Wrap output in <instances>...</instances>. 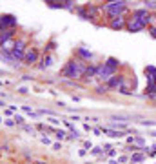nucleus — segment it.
Instances as JSON below:
<instances>
[{"mask_svg": "<svg viewBox=\"0 0 156 164\" xmlns=\"http://www.w3.org/2000/svg\"><path fill=\"white\" fill-rule=\"evenodd\" d=\"M0 95H4V93H0Z\"/></svg>", "mask_w": 156, "mask_h": 164, "instance_id": "obj_42", "label": "nucleus"}, {"mask_svg": "<svg viewBox=\"0 0 156 164\" xmlns=\"http://www.w3.org/2000/svg\"><path fill=\"white\" fill-rule=\"evenodd\" d=\"M17 91H18V93H24V95H26V93H27V91H29V89H27V87H18V89H17Z\"/></svg>", "mask_w": 156, "mask_h": 164, "instance_id": "obj_30", "label": "nucleus"}, {"mask_svg": "<svg viewBox=\"0 0 156 164\" xmlns=\"http://www.w3.org/2000/svg\"><path fill=\"white\" fill-rule=\"evenodd\" d=\"M49 122H51V124H54V126H58V124H60V120L54 119V117H51V119H49Z\"/></svg>", "mask_w": 156, "mask_h": 164, "instance_id": "obj_29", "label": "nucleus"}, {"mask_svg": "<svg viewBox=\"0 0 156 164\" xmlns=\"http://www.w3.org/2000/svg\"><path fill=\"white\" fill-rule=\"evenodd\" d=\"M53 148H54V150H62V144H58V142H54V144H53Z\"/></svg>", "mask_w": 156, "mask_h": 164, "instance_id": "obj_33", "label": "nucleus"}, {"mask_svg": "<svg viewBox=\"0 0 156 164\" xmlns=\"http://www.w3.org/2000/svg\"><path fill=\"white\" fill-rule=\"evenodd\" d=\"M13 35H15V29H4V31H0V46L11 42Z\"/></svg>", "mask_w": 156, "mask_h": 164, "instance_id": "obj_8", "label": "nucleus"}, {"mask_svg": "<svg viewBox=\"0 0 156 164\" xmlns=\"http://www.w3.org/2000/svg\"><path fill=\"white\" fill-rule=\"evenodd\" d=\"M107 155H109V157H115V155H116V150H111V148H109V150H107Z\"/></svg>", "mask_w": 156, "mask_h": 164, "instance_id": "obj_32", "label": "nucleus"}, {"mask_svg": "<svg viewBox=\"0 0 156 164\" xmlns=\"http://www.w3.org/2000/svg\"><path fill=\"white\" fill-rule=\"evenodd\" d=\"M78 55H80V57L83 58V62H85V60H91V58H93V53H91V51H87V49H83V47H78Z\"/></svg>", "mask_w": 156, "mask_h": 164, "instance_id": "obj_12", "label": "nucleus"}, {"mask_svg": "<svg viewBox=\"0 0 156 164\" xmlns=\"http://www.w3.org/2000/svg\"><path fill=\"white\" fill-rule=\"evenodd\" d=\"M151 24H153V26H156V15H153V17H151Z\"/></svg>", "mask_w": 156, "mask_h": 164, "instance_id": "obj_35", "label": "nucleus"}, {"mask_svg": "<svg viewBox=\"0 0 156 164\" xmlns=\"http://www.w3.org/2000/svg\"><path fill=\"white\" fill-rule=\"evenodd\" d=\"M102 152H104V148H98V146H96V148L93 150V153H94V155H100Z\"/></svg>", "mask_w": 156, "mask_h": 164, "instance_id": "obj_28", "label": "nucleus"}, {"mask_svg": "<svg viewBox=\"0 0 156 164\" xmlns=\"http://www.w3.org/2000/svg\"><path fill=\"white\" fill-rule=\"evenodd\" d=\"M102 133H107V135L113 137V139H120V137H124V131L113 130V128H102Z\"/></svg>", "mask_w": 156, "mask_h": 164, "instance_id": "obj_11", "label": "nucleus"}, {"mask_svg": "<svg viewBox=\"0 0 156 164\" xmlns=\"http://www.w3.org/2000/svg\"><path fill=\"white\" fill-rule=\"evenodd\" d=\"M47 4H49L51 7H65V6H64V2H47Z\"/></svg>", "mask_w": 156, "mask_h": 164, "instance_id": "obj_23", "label": "nucleus"}, {"mask_svg": "<svg viewBox=\"0 0 156 164\" xmlns=\"http://www.w3.org/2000/svg\"><path fill=\"white\" fill-rule=\"evenodd\" d=\"M125 7H127V2L118 0V2H107L104 7H102V11L113 20V18H116V17H122V15H124Z\"/></svg>", "mask_w": 156, "mask_h": 164, "instance_id": "obj_3", "label": "nucleus"}, {"mask_svg": "<svg viewBox=\"0 0 156 164\" xmlns=\"http://www.w3.org/2000/svg\"><path fill=\"white\" fill-rule=\"evenodd\" d=\"M142 126H156V120H142Z\"/></svg>", "mask_w": 156, "mask_h": 164, "instance_id": "obj_25", "label": "nucleus"}, {"mask_svg": "<svg viewBox=\"0 0 156 164\" xmlns=\"http://www.w3.org/2000/svg\"><path fill=\"white\" fill-rule=\"evenodd\" d=\"M100 7H96V6H89L87 7V18H93V20H96L98 17H100Z\"/></svg>", "mask_w": 156, "mask_h": 164, "instance_id": "obj_10", "label": "nucleus"}, {"mask_svg": "<svg viewBox=\"0 0 156 164\" xmlns=\"http://www.w3.org/2000/svg\"><path fill=\"white\" fill-rule=\"evenodd\" d=\"M151 24V13L144 7V9H135L131 13V17L127 18V24H125V29L129 33H136L145 29L147 26Z\"/></svg>", "mask_w": 156, "mask_h": 164, "instance_id": "obj_1", "label": "nucleus"}, {"mask_svg": "<svg viewBox=\"0 0 156 164\" xmlns=\"http://www.w3.org/2000/svg\"><path fill=\"white\" fill-rule=\"evenodd\" d=\"M22 130H24V131H27V133H31V135L35 133V128H31V126H22Z\"/></svg>", "mask_w": 156, "mask_h": 164, "instance_id": "obj_26", "label": "nucleus"}, {"mask_svg": "<svg viewBox=\"0 0 156 164\" xmlns=\"http://www.w3.org/2000/svg\"><path fill=\"white\" fill-rule=\"evenodd\" d=\"M13 120H15V124H18V126H24V122H26V120H24V117H20V115H15V117H13Z\"/></svg>", "mask_w": 156, "mask_h": 164, "instance_id": "obj_20", "label": "nucleus"}, {"mask_svg": "<svg viewBox=\"0 0 156 164\" xmlns=\"http://www.w3.org/2000/svg\"><path fill=\"white\" fill-rule=\"evenodd\" d=\"M149 33H151L153 38H156V26H151V27H149Z\"/></svg>", "mask_w": 156, "mask_h": 164, "instance_id": "obj_27", "label": "nucleus"}, {"mask_svg": "<svg viewBox=\"0 0 156 164\" xmlns=\"http://www.w3.org/2000/svg\"><path fill=\"white\" fill-rule=\"evenodd\" d=\"M94 73H96V66H87V69H85V75H83V78H93Z\"/></svg>", "mask_w": 156, "mask_h": 164, "instance_id": "obj_13", "label": "nucleus"}, {"mask_svg": "<svg viewBox=\"0 0 156 164\" xmlns=\"http://www.w3.org/2000/svg\"><path fill=\"white\" fill-rule=\"evenodd\" d=\"M145 93L149 95V97H153V98H154V95H156V82H153V84H147Z\"/></svg>", "mask_w": 156, "mask_h": 164, "instance_id": "obj_14", "label": "nucleus"}, {"mask_svg": "<svg viewBox=\"0 0 156 164\" xmlns=\"http://www.w3.org/2000/svg\"><path fill=\"white\" fill-rule=\"evenodd\" d=\"M144 159H145V155H142V153H135V155H133V159H131V162H133V164H135V162H142Z\"/></svg>", "mask_w": 156, "mask_h": 164, "instance_id": "obj_17", "label": "nucleus"}, {"mask_svg": "<svg viewBox=\"0 0 156 164\" xmlns=\"http://www.w3.org/2000/svg\"><path fill=\"white\" fill-rule=\"evenodd\" d=\"M118 162H120V164H124V162H127V157H120V159H118Z\"/></svg>", "mask_w": 156, "mask_h": 164, "instance_id": "obj_34", "label": "nucleus"}, {"mask_svg": "<svg viewBox=\"0 0 156 164\" xmlns=\"http://www.w3.org/2000/svg\"><path fill=\"white\" fill-rule=\"evenodd\" d=\"M125 24H127V18H125V15H122V17H116L109 22V27L118 31V29H125Z\"/></svg>", "mask_w": 156, "mask_h": 164, "instance_id": "obj_7", "label": "nucleus"}, {"mask_svg": "<svg viewBox=\"0 0 156 164\" xmlns=\"http://www.w3.org/2000/svg\"><path fill=\"white\" fill-rule=\"evenodd\" d=\"M96 91H98V93H107V91H109V86H107V84H102V86L96 87Z\"/></svg>", "mask_w": 156, "mask_h": 164, "instance_id": "obj_22", "label": "nucleus"}, {"mask_svg": "<svg viewBox=\"0 0 156 164\" xmlns=\"http://www.w3.org/2000/svg\"><path fill=\"white\" fill-rule=\"evenodd\" d=\"M154 100H156V95H154Z\"/></svg>", "mask_w": 156, "mask_h": 164, "instance_id": "obj_40", "label": "nucleus"}, {"mask_svg": "<svg viewBox=\"0 0 156 164\" xmlns=\"http://www.w3.org/2000/svg\"><path fill=\"white\" fill-rule=\"evenodd\" d=\"M42 142H44V144H51V141H49V139H45V137H42Z\"/></svg>", "mask_w": 156, "mask_h": 164, "instance_id": "obj_36", "label": "nucleus"}, {"mask_svg": "<svg viewBox=\"0 0 156 164\" xmlns=\"http://www.w3.org/2000/svg\"><path fill=\"white\" fill-rule=\"evenodd\" d=\"M4 106H6V104H4V102H2V100H0V108H4Z\"/></svg>", "mask_w": 156, "mask_h": 164, "instance_id": "obj_37", "label": "nucleus"}, {"mask_svg": "<svg viewBox=\"0 0 156 164\" xmlns=\"http://www.w3.org/2000/svg\"><path fill=\"white\" fill-rule=\"evenodd\" d=\"M0 86H2V82H0Z\"/></svg>", "mask_w": 156, "mask_h": 164, "instance_id": "obj_41", "label": "nucleus"}, {"mask_svg": "<svg viewBox=\"0 0 156 164\" xmlns=\"http://www.w3.org/2000/svg\"><path fill=\"white\" fill-rule=\"evenodd\" d=\"M6 122V126H15V120L13 119H7V120H4Z\"/></svg>", "mask_w": 156, "mask_h": 164, "instance_id": "obj_31", "label": "nucleus"}, {"mask_svg": "<svg viewBox=\"0 0 156 164\" xmlns=\"http://www.w3.org/2000/svg\"><path fill=\"white\" fill-rule=\"evenodd\" d=\"M36 60H38V49L29 46V47L26 49V55H24V60H22V62L27 64V66H31V64H35Z\"/></svg>", "mask_w": 156, "mask_h": 164, "instance_id": "obj_6", "label": "nucleus"}, {"mask_svg": "<svg viewBox=\"0 0 156 164\" xmlns=\"http://www.w3.org/2000/svg\"><path fill=\"white\" fill-rule=\"evenodd\" d=\"M22 109H24V113H27V115H31V117H35V119L38 117V113H35V111H33V108H31V106H22Z\"/></svg>", "mask_w": 156, "mask_h": 164, "instance_id": "obj_16", "label": "nucleus"}, {"mask_svg": "<svg viewBox=\"0 0 156 164\" xmlns=\"http://www.w3.org/2000/svg\"><path fill=\"white\" fill-rule=\"evenodd\" d=\"M54 133H56V139H58V141H62V139H65V137H67V133H65L64 130H56Z\"/></svg>", "mask_w": 156, "mask_h": 164, "instance_id": "obj_18", "label": "nucleus"}, {"mask_svg": "<svg viewBox=\"0 0 156 164\" xmlns=\"http://www.w3.org/2000/svg\"><path fill=\"white\" fill-rule=\"evenodd\" d=\"M0 122H4V119H2V117H0Z\"/></svg>", "mask_w": 156, "mask_h": 164, "instance_id": "obj_38", "label": "nucleus"}, {"mask_svg": "<svg viewBox=\"0 0 156 164\" xmlns=\"http://www.w3.org/2000/svg\"><path fill=\"white\" fill-rule=\"evenodd\" d=\"M51 64H53V58H51V57H44V64H42V67H49Z\"/></svg>", "mask_w": 156, "mask_h": 164, "instance_id": "obj_21", "label": "nucleus"}, {"mask_svg": "<svg viewBox=\"0 0 156 164\" xmlns=\"http://www.w3.org/2000/svg\"><path fill=\"white\" fill-rule=\"evenodd\" d=\"M115 75H116V71L115 69H111L109 66H105V64L96 66V73H94V78H96V80H100V82H105V84H107Z\"/></svg>", "mask_w": 156, "mask_h": 164, "instance_id": "obj_4", "label": "nucleus"}, {"mask_svg": "<svg viewBox=\"0 0 156 164\" xmlns=\"http://www.w3.org/2000/svg\"><path fill=\"white\" fill-rule=\"evenodd\" d=\"M0 60H2V55H0Z\"/></svg>", "mask_w": 156, "mask_h": 164, "instance_id": "obj_39", "label": "nucleus"}, {"mask_svg": "<svg viewBox=\"0 0 156 164\" xmlns=\"http://www.w3.org/2000/svg\"><path fill=\"white\" fill-rule=\"evenodd\" d=\"M26 49H27V44L26 40H15V46H13V49H11V55H13V58L17 60V62H22L24 60V55H26Z\"/></svg>", "mask_w": 156, "mask_h": 164, "instance_id": "obj_5", "label": "nucleus"}, {"mask_svg": "<svg viewBox=\"0 0 156 164\" xmlns=\"http://www.w3.org/2000/svg\"><path fill=\"white\" fill-rule=\"evenodd\" d=\"M122 84H124V77H122V75H115L109 82H107L109 89H111V87H122Z\"/></svg>", "mask_w": 156, "mask_h": 164, "instance_id": "obj_9", "label": "nucleus"}, {"mask_svg": "<svg viewBox=\"0 0 156 164\" xmlns=\"http://www.w3.org/2000/svg\"><path fill=\"white\" fill-rule=\"evenodd\" d=\"M85 69H87V64H85L83 60H80V58H74V60H69V62L65 64L62 75L67 77V78H74V80H78V78H83Z\"/></svg>", "mask_w": 156, "mask_h": 164, "instance_id": "obj_2", "label": "nucleus"}, {"mask_svg": "<svg viewBox=\"0 0 156 164\" xmlns=\"http://www.w3.org/2000/svg\"><path fill=\"white\" fill-rule=\"evenodd\" d=\"M111 119H113V120H127L129 117H127V115H113Z\"/></svg>", "mask_w": 156, "mask_h": 164, "instance_id": "obj_24", "label": "nucleus"}, {"mask_svg": "<svg viewBox=\"0 0 156 164\" xmlns=\"http://www.w3.org/2000/svg\"><path fill=\"white\" fill-rule=\"evenodd\" d=\"M105 66H109V67H111V69H118V64H120V62H118V60H116V58H107V62H104Z\"/></svg>", "mask_w": 156, "mask_h": 164, "instance_id": "obj_15", "label": "nucleus"}, {"mask_svg": "<svg viewBox=\"0 0 156 164\" xmlns=\"http://www.w3.org/2000/svg\"><path fill=\"white\" fill-rule=\"evenodd\" d=\"M145 4V9L149 11V9H156V2L154 0H149V2H144Z\"/></svg>", "mask_w": 156, "mask_h": 164, "instance_id": "obj_19", "label": "nucleus"}]
</instances>
